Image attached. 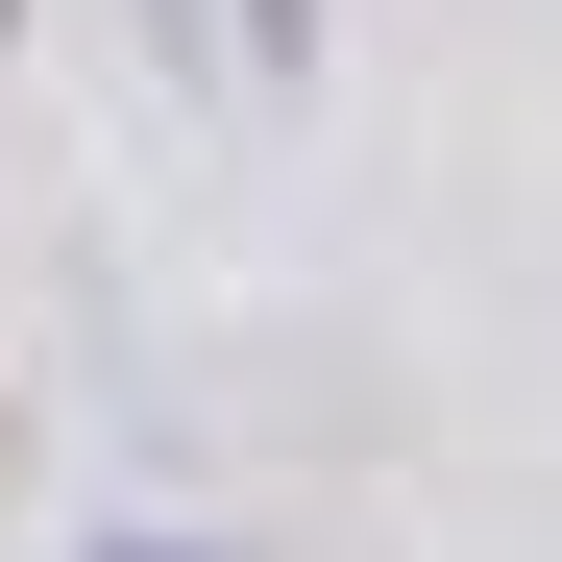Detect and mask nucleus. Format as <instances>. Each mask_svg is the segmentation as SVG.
Masks as SVG:
<instances>
[{
    "label": "nucleus",
    "instance_id": "obj_2",
    "mask_svg": "<svg viewBox=\"0 0 562 562\" xmlns=\"http://www.w3.org/2000/svg\"><path fill=\"white\" fill-rule=\"evenodd\" d=\"M123 562H171V538H123Z\"/></svg>",
    "mask_w": 562,
    "mask_h": 562
},
{
    "label": "nucleus",
    "instance_id": "obj_1",
    "mask_svg": "<svg viewBox=\"0 0 562 562\" xmlns=\"http://www.w3.org/2000/svg\"><path fill=\"white\" fill-rule=\"evenodd\" d=\"M294 25H318V0H221V49H245V74H294Z\"/></svg>",
    "mask_w": 562,
    "mask_h": 562
}]
</instances>
